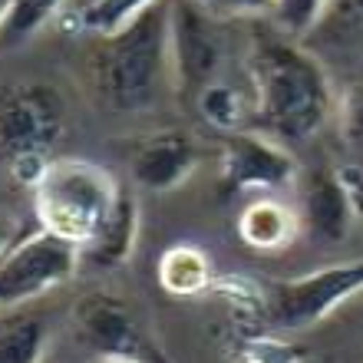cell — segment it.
<instances>
[{
	"label": "cell",
	"instance_id": "1",
	"mask_svg": "<svg viewBox=\"0 0 363 363\" xmlns=\"http://www.w3.org/2000/svg\"><path fill=\"white\" fill-rule=\"evenodd\" d=\"M251 123L281 143H304L334 116L324 67L284 37H258L248 57Z\"/></svg>",
	"mask_w": 363,
	"mask_h": 363
},
{
	"label": "cell",
	"instance_id": "2",
	"mask_svg": "<svg viewBox=\"0 0 363 363\" xmlns=\"http://www.w3.org/2000/svg\"><path fill=\"white\" fill-rule=\"evenodd\" d=\"M93 83L109 109L143 113L152 109L172 79L169 47V0L149 7L123 30L99 37L93 50Z\"/></svg>",
	"mask_w": 363,
	"mask_h": 363
},
{
	"label": "cell",
	"instance_id": "3",
	"mask_svg": "<svg viewBox=\"0 0 363 363\" xmlns=\"http://www.w3.org/2000/svg\"><path fill=\"white\" fill-rule=\"evenodd\" d=\"M67 99L53 83L20 77L0 83V169L20 185L47 172L67 135Z\"/></svg>",
	"mask_w": 363,
	"mask_h": 363
},
{
	"label": "cell",
	"instance_id": "4",
	"mask_svg": "<svg viewBox=\"0 0 363 363\" xmlns=\"http://www.w3.org/2000/svg\"><path fill=\"white\" fill-rule=\"evenodd\" d=\"M30 191L40 228L83 251L113 215L123 185L86 159H53Z\"/></svg>",
	"mask_w": 363,
	"mask_h": 363
},
{
	"label": "cell",
	"instance_id": "5",
	"mask_svg": "<svg viewBox=\"0 0 363 363\" xmlns=\"http://www.w3.org/2000/svg\"><path fill=\"white\" fill-rule=\"evenodd\" d=\"M79 248L43 228L23 231L0 258V311L30 307L77 274Z\"/></svg>",
	"mask_w": 363,
	"mask_h": 363
},
{
	"label": "cell",
	"instance_id": "6",
	"mask_svg": "<svg viewBox=\"0 0 363 363\" xmlns=\"http://www.w3.org/2000/svg\"><path fill=\"white\" fill-rule=\"evenodd\" d=\"M354 297H363V258L274 281L264 291V314L274 327L307 330Z\"/></svg>",
	"mask_w": 363,
	"mask_h": 363
},
{
	"label": "cell",
	"instance_id": "7",
	"mask_svg": "<svg viewBox=\"0 0 363 363\" xmlns=\"http://www.w3.org/2000/svg\"><path fill=\"white\" fill-rule=\"evenodd\" d=\"M73 327L83 337V344L93 347L99 357H133V360L145 363H169V357L143 330L133 307L116 294H106V291L83 294L73 304Z\"/></svg>",
	"mask_w": 363,
	"mask_h": 363
},
{
	"label": "cell",
	"instance_id": "8",
	"mask_svg": "<svg viewBox=\"0 0 363 363\" xmlns=\"http://www.w3.org/2000/svg\"><path fill=\"white\" fill-rule=\"evenodd\" d=\"M169 47H172V83L191 103L215 83L221 63V43L215 37V17L195 0H169Z\"/></svg>",
	"mask_w": 363,
	"mask_h": 363
},
{
	"label": "cell",
	"instance_id": "9",
	"mask_svg": "<svg viewBox=\"0 0 363 363\" xmlns=\"http://www.w3.org/2000/svg\"><path fill=\"white\" fill-rule=\"evenodd\" d=\"M357 215H363V179L357 172H337L324 165L304 175L297 218L314 241H344Z\"/></svg>",
	"mask_w": 363,
	"mask_h": 363
},
{
	"label": "cell",
	"instance_id": "10",
	"mask_svg": "<svg viewBox=\"0 0 363 363\" xmlns=\"http://www.w3.org/2000/svg\"><path fill=\"white\" fill-rule=\"evenodd\" d=\"M297 179V162L284 145L258 133L225 135L218 155V185L225 195L238 191H274Z\"/></svg>",
	"mask_w": 363,
	"mask_h": 363
},
{
	"label": "cell",
	"instance_id": "11",
	"mask_svg": "<svg viewBox=\"0 0 363 363\" xmlns=\"http://www.w3.org/2000/svg\"><path fill=\"white\" fill-rule=\"evenodd\" d=\"M133 179L149 191H172L199 169V145L182 129H155L129 149Z\"/></svg>",
	"mask_w": 363,
	"mask_h": 363
},
{
	"label": "cell",
	"instance_id": "12",
	"mask_svg": "<svg viewBox=\"0 0 363 363\" xmlns=\"http://www.w3.org/2000/svg\"><path fill=\"white\" fill-rule=\"evenodd\" d=\"M297 235H301L297 211H291L277 199H255L238 215V238L251 251H261V255L284 251Z\"/></svg>",
	"mask_w": 363,
	"mask_h": 363
},
{
	"label": "cell",
	"instance_id": "13",
	"mask_svg": "<svg viewBox=\"0 0 363 363\" xmlns=\"http://www.w3.org/2000/svg\"><path fill=\"white\" fill-rule=\"evenodd\" d=\"M135 238H139V205L129 191L123 189L119 201H116L113 215L106 218V225L99 228L93 241L79 251V258L89 261L93 268H119L135 248Z\"/></svg>",
	"mask_w": 363,
	"mask_h": 363
},
{
	"label": "cell",
	"instance_id": "14",
	"mask_svg": "<svg viewBox=\"0 0 363 363\" xmlns=\"http://www.w3.org/2000/svg\"><path fill=\"white\" fill-rule=\"evenodd\" d=\"M47 317L33 307L0 314V363H43L47 354Z\"/></svg>",
	"mask_w": 363,
	"mask_h": 363
},
{
	"label": "cell",
	"instance_id": "15",
	"mask_svg": "<svg viewBox=\"0 0 363 363\" xmlns=\"http://www.w3.org/2000/svg\"><path fill=\"white\" fill-rule=\"evenodd\" d=\"M159 284L175 297H195L211 287V261L195 245H175L159 258Z\"/></svg>",
	"mask_w": 363,
	"mask_h": 363
},
{
	"label": "cell",
	"instance_id": "16",
	"mask_svg": "<svg viewBox=\"0 0 363 363\" xmlns=\"http://www.w3.org/2000/svg\"><path fill=\"white\" fill-rule=\"evenodd\" d=\"M195 109H199L201 123H208L211 129H218L225 135L241 133L245 119L251 116V103L231 83H211L199 93L195 99Z\"/></svg>",
	"mask_w": 363,
	"mask_h": 363
},
{
	"label": "cell",
	"instance_id": "17",
	"mask_svg": "<svg viewBox=\"0 0 363 363\" xmlns=\"http://www.w3.org/2000/svg\"><path fill=\"white\" fill-rule=\"evenodd\" d=\"M155 4H162V0H93L79 13V27L89 30L93 37H109Z\"/></svg>",
	"mask_w": 363,
	"mask_h": 363
},
{
	"label": "cell",
	"instance_id": "18",
	"mask_svg": "<svg viewBox=\"0 0 363 363\" xmlns=\"http://www.w3.org/2000/svg\"><path fill=\"white\" fill-rule=\"evenodd\" d=\"M67 4L69 0H13L7 23L0 30V43H4V47L23 43V40H27L30 33H37L50 17H57Z\"/></svg>",
	"mask_w": 363,
	"mask_h": 363
},
{
	"label": "cell",
	"instance_id": "19",
	"mask_svg": "<svg viewBox=\"0 0 363 363\" xmlns=\"http://www.w3.org/2000/svg\"><path fill=\"white\" fill-rule=\"evenodd\" d=\"M228 363H307L297 347L274 337H241L231 347Z\"/></svg>",
	"mask_w": 363,
	"mask_h": 363
},
{
	"label": "cell",
	"instance_id": "20",
	"mask_svg": "<svg viewBox=\"0 0 363 363\" xmlns=\"http://www.w3.org/2000/svg\"><path fill=\"white\" fill-rule=\"evenodd\" d=\"M334 116H337L340 139H344L354 152H363V79L360 83H350V86L340 93Z\"/></svg>",
	"mask_w": 363,
	"mask_h": 363
},
{
	"label": "cell",
	"instance_id": "21",
	"mask_svg": "<svg viewBox=\"0 0 363 363\" xmlns=\"http://www.w3.org/2000/svg\"><path fill=\"white\" fill-rule=\"evenodd\" d=\"M327 4L330 0H277L274 20L281 23L284 33L301 37V33H307V30H314L320 23V17L327 13Z\"/></svg>",
	"mask_w": 363,
	"mask_h": 363
},
{
	"label": "cell",
	"instance_id": "22",
	"mask_svg": "<svg viewBox=\"0 0 363 363\" xmlns=\"http://www.w3.org/2000/svg\"><path fill=\"white\" fill-rule=\"evenodd\" d=\"M208 17L231 20V17H274L277 0H195Z\"/></svg>",
	"mask_w": 363,
	"mask_h": 363
},
{
	"label": "cell",
	"instance_id": "23",
	"mask_svg": "<svg viewBox=\"0 0 363 363\" xmlns=\"http://www.w3.org/2000/svg\"><path fill=\"white\" fill-rule=\"evenodd\" d=\"M20 235H17V228H13V221L10 218H4V215H0V258H4V255H7L10 251V245H13V241H17Z\"/></svg>",
	"mask_w": 363,
	"mask_h": 363
},
{
	"label": "cell",
	"instance_id": "24",
	"mask_svg": "<svg viewBox=\"0 0 363 363\" xmlns=\"http://www.w3.org/2000/svg\"><path fill=\"white\" fill-rule=\"evenodd\" d=\"M344 7L350 10V13H354V17L363 23V0H344Z\"/></svg>",
	"mask_w": 363,
	"mask_h": 363
},
{
	"label": "cell",
	"instance_id": "25",
	"mask_svg": "<svg viewBox=\"0 0 363 363\" xmlns=\"http://www.w3.org/2000/svg\"><path fill=\"white\" fill-rule=\"evenodd\" d=\"M10 7H13V0H0V30H4V23L10 17Z\"/></svg>",
	"mask_w": 363,
	"mask_h": 363
},
{
	"label": "cell",
	"instance_id": "26",
	"mask_svg": "<svg viewBox=\"0 0 363 363\" xmlns=\"http://www.w3.org/2000/svg\"><path fill=\"white\" fill-rule=\"evenodd\" d=\"M96 363H145V360H133V357H99Z\"/></svg>",
	"mask_w": 363,
	"mask_h": 363
},
{
	"label": "cell",
	"instance_id": "27",
	"mask_svg": "<svg viewBox=\"0 0 363 363\" xmlns=\"http://www.w3.org/2000/svg\"><path fill=\"white\" fill-rule=\"evenodd\" d=\"M89 4H93V0H69V7H73V13H77V17L89 7Z\"/></svg>",
	"mask_w": 363,
	"mask_h": 363
},
{
	"label": "cell",
	"instance_id": "28",
	"mask_svg": "<svg viewBox=\"0 0 363 363\" xmlns=\"http://www.w3.org/2000/svg\"><path fill=\"white\" fill-rule=\"evenodd\" d=\"M307 363H330V360H307Z\"/></svg>",
	"mask_w": 363,
	"mask_h": 363
}]
</instances>
